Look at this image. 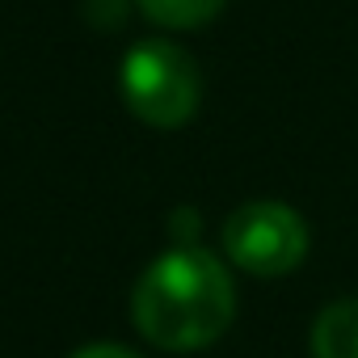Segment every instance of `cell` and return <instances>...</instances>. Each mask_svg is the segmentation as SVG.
<instances>
[{
	"mask_svg": "<svg viewBox=\"0 0 358 358\" xmlns=\"http://www.w3.org/2000/svg\"><path fill=\"white\" fill-rule=\"evenodd\" d=\"M236 312V291L220 257L199 245L169 249L156 257L131 299L135 329L160 350H203Z\"/></svg>",
	"mask_w": 358,
	"mask_h": 358,
	"instance_id": "1",
	"label": "cell"
},
{
	"mask_svg": "<svg viewBox=\"0 0 358 358\" xmlns=\"http://www.w3.org/2000/svg\"><path fill=\"white\" fill-rule=\"evenodd\" d=\"M118 85L127 106L152 127H182L199 110L203 76L186 47L169 38H143L122 55Z\"/></svg>",
	"mask_w": 358,
	"mask_h": 358,
	"instance_id": "2",
	"label": "cell"
},
{
	"mask_svg": "<svg viewBox=\"0 0 358 358\" xmlns=\"http://www.w3.org/2000/svg\"><path fill=\"white\" fill-rule=\"evenodd\" d=\"M228 257L257 278L291 274L308 253V224L287 203H245L224 224Z\"/></svg>",
	"mask_w": 358,
	"mask_h": 358,
	"instance_id": "3",
	"label": "cell"
},
{
	"mask_svg": "<svg viewBox=\"0 0 358 358\" xmlns=\"http://www.w3.org/2000/svg\"><path fill=\"white\" fill-rule=\"evenodd\" d=\"M312 358H358V299H337L316 316Z\"/></svg>",
	"mask_w": 358,
	"mask_h": 358,
	"instance_id": "4",
	"label": "cell"
},
{
	"mask_svg": "<svg viewBox=\"0 0 358 358\" xmlns=\"http://www.w3.org/2000/svg\"><path fill=\"white\" fill-rule=\"evenodd\" d=\"M139 9H143L152 22H160V26L190 30V26L211 22V17L224 9V0H139Z\"/></svg>",
	"mask_w": 358,
	"mask_h": 358,
	"instance_id": "5",
	"label": "cell"
},
{
	"mask_svg": "<svg viewBox=\"0 0 358 358\" xmlns=\"http://www.w3.org/2000/svg\"><path fill=\"white\" fill-rule=\"evenodd\" d=\"M72 358H139V354H135V350H122V345H110V341H97V345L76 350Z\"/></svg>",
	"mask_w": 358,
	"mask_h": 358,
	"instance_id": "6",
	"label": "cell"
}]
</instances>
